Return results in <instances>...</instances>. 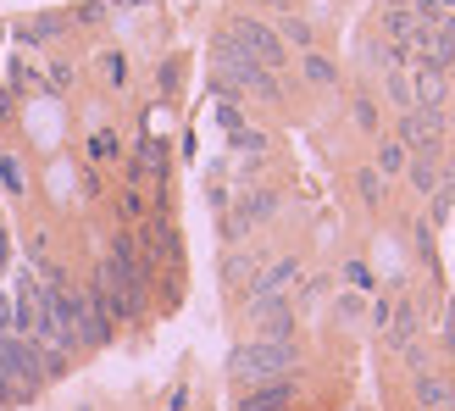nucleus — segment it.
I'll use <instances>...</instances> for the list:
<instances>
[{
	"label": "nucleus",
	"instance_id": "nucleus-4",
	"mask_svg": "<svg viewBox=\"0 0 455 411\" xmlns=\"http://www.w3.org/2000/svg\"><path fill=\"white\" fill-rule=\"evenodd\" d=\"M0 373H6L12 383H22V400H28L39 383H44V361H39V345L34 339H17L6 334L0 339Z\"/></svg>",
	"mask_w": 455,
	"mask_h": 411
},
{
	"label": "nucleus",
	"instance_id": "nucleus-38",
	"mask_svg": "<svg viewBox=\"0 0 455 411\" xmlns=\"http://www.w3.org/2000/svg\"><path fill=\"white\" fill-rule=\"evenodd\" d=\"M0 267H6V228H0Z\"/></svg>",
	"mask_w": 455,
	"mask_h": 411
},
{
	"label": "nucleus",
	"instance_id": "nucleus-13",
	"mask_svg": "<svg viewBox=\"0 0 455 411\" xmlns=\"http://www.w3.org/2000/svg\"><path fill=\"white\" fill-rule=\"evenodd\" d=\"M272 28H278V39L289 44V51H316V28H311V17H300V12H283L278 22H272Z\"/></svg>",
	"mask_w": 455,
	"mask_h": 411
},
{
	"label": "nucleus",
	"instance_id": "nucleus-6",
	"mask_svg": "<svg viewBox=\"0 0 455 411\" xmlns=\"http://www.w3.org/2000/svg\"><path fill=\"white\" fill-rule=\"evenodd\" d=\"M133 239H140V256L150 262V272L167 267V262L178 256V228H172V217H162V212L145 217L140 228H133Z\"/></svg>",
	"mask_w": 455,
	"mask_h": 411
},
{
	"label": "nucleus",
	"instance_id": "nucleus-33",
	"mask_svg": "<svg viewBox=\"0 0 455 411\" xmlns=\"http://www.w3.org/2000/svg\"><path fill=\"white\" fill-rule=\"evenodd\" d=\"M67 84H73V67H67V61H56V67H51V89H56V95H61Z\"/></svg>",
	"mask_w": 455,
	"mask_h": 411
},
{
	"label": "nucleus",
	"instance_id": "nucleus-9",
	"mask_svg": "<svg viewBox=\"0 0 455 411\" xmlns=\"http://www.w3.org/2000/svg\"><path fill=\"white\" fill-rule=\"evenodd\" d=\"M300 278V256H278L272 267H256L244 284V301H256V294H289V284Z\"/></svg>",
	"mask_w": 455,
	"mask_h": 411
},
{
	"label": "nucleus",
	"instance_id": "nucleus-25",
	"mask_svg": "<svg viewBox=\"0 0 455 411\" xmlns=\"http://www.w3.org/2000/svg\"><path fill=\"white\" fill-rule=\"evenodd\" d=\"M234 150H239V156H267V133L239 128V133H234Z\"/></svg>",
	"mask_w": 455,
	"mask_h": 411
},
{
	"label": "nucleus",
	"instance_id": "nucleus-21",
	"mask_svg": "<svg viewBox=\"0 0 455 411\" xmlns=\"http://www.w3.org/2000/svg\"><path fill=\"white\" fill-rule=\"evenodd\" d=\"M250 272H256V250H234V256L222 262V278L234 284V289H244V284H250Z\"/></svg>",
	"mask_w": 455,
	"mask_h": 411
},
{
	"label": "nucleus",
	"instance_id": "nucleus-34",
	"mask_svg": "<svg viewBox=\"0 0 455 411\" xmlns=\"http://www.w3.org/2000/svg\"><path fill=\"white\" fill-rule=\"evenodd\" d=\"M339 317H345V323H355V317H361V294H345V301H339Z\"/></svg>",
	"mask_w": 455,
	"mask_h": 411
},
{
	"label": "nucleus",
	"instance_id": "nucleus-2",
	"mask_svg": "<svg viewBox=\"0 0 455 411\" xmlns=\"http://www.w3.org/2000/svg\"><path fill=\"white\" fill-rule=\"evenodd\" d=\"M228 39H234L250 61H261V67H272V73H283L289 44L278 39V28H272L267 17H234V22H228Z\"/></svg>",
	"mask_w": 455,
	"mask_h": 411
},
{
	"label": "nucleus",
	"instance_id": "nucleus-42",
	"mask_svg": "<svg viewBox=\"0 0 455 411\" xmlns=\"http://www.w3.org/2000/svg\"><path fill=\"white\" fill-rule=\"evenodd\" d=\"M450 22H455V17H450Z\"/></svg>",
	"mask_w": 455,
	"mask_h": 411
},
{
	"label": "nucleus",
	"instance_id": "nucleus-32",
	"mask_svg": "<svg viewBox=\"0 0 455 411\" xmlns=\"http://www.w3.org/2000/svg\"><path fill=\"white\" fill-rule=\"evenodd\" d=\"M89 156H117V140H111V133H95V140H89Z\"/></svg>",
	"mask_w": 455,
	"mask_h": 411
},
{
	"label": "nucleus",
	"instance_id": "nucleus-26",
	"mask_svg": "<svg viewBox=\"0 0 455 411\" xmlns=\"http://www.w3.org/2000/svg\"><path fill=\"white\" fill-rule=\"evenodd\" d=\"M100 67H106V84H111V89H123V84H128V61H123L117 51H106Z\"/></svg>",
	"mask_w": 455,
	"mask_h": 411
},
{
	"label": "nucleus",
	"instance_id": "nucleus-18",
	"mask_svg": "<svg viewBox=\"0 0 455 411\" xmlns=\"http://www.w3.org/2000/svg\"><path fill=\"white\" fill-rule=\"evenodd\" d=\"M405 162H411V150H405L400 140H378V156H372V167H378L383 178H389V184H395V178H405Z\"/></svg>",
	"mask_w": 455,
	"mask_h": 411
},
{
	"label": "nucleus",
	"instance_id": "nucleus-27",
	"mask_svg": "<svg viewBox=\"0 0 455 411\" xmlns=\"http://www.w3.org/2000/svg\"><path fill=\"white\" fill-rule=\"evenodd\" d=\"M411 12H417V22H427V28H439V22L450 17V12L439 6V0H411Z\"/></svg>",
	"mask_w": 455,
	"mask_h": 411
},
{
	"label": "nucleus",
	"instance_id": "nucleus-11",
	"mask_svg": "<svg viewBox=\"0 0 455 411\" xmlns=\"http://www.w3.org/2000/svg\"><path fill=\"white\" fill-rule=\"evenodd\" d=\"M378 22H383V39H389V44H411V39H417V12H411V0H389Z\"/></svg>",
	"mask_w": 455,
	"mask_h": 411
},
{
	"label": "nucleus",
	"instance_id": "nucleus-41",
	"mask_svg": "<svg viewBox=\"0 0 455 411\" xmlns=\"http://www.w3.org/2000/svg\"><path fill=\"white\" fill-rule=\"evenodd\" d=\"M417 411H422V406H417Z\"/></svg>",
	"mask_w": 455,
	"mask_h": 411
},
{
	"label": "nucleus",
	"instance_id": "nucleus-40",
	"mask_svg": "<svg viewBox=\"0 0 455 411\" xmlns=\"http://www.w3.org/2000/svg\"><path fill=\"white\" fill-rule=\"evenodd\" d=\"M439 6H444V12H450V17H455V0H439Z\"/></svg>",
	"mask_w": 455,
	"mask_h": 411
},
{
	"label": "nucleus",
	"instance_id": "nucleus-39",
	"mask_svg": "<svg viewBox=\"0 0 455 411\" xmlns=\"http://www.w3.org/2000/svg\"><path fill=\"white\" fill-rule=\"evenodd\" d=\"M444 78H450V89H455V61H450V67H444Z\"/></svg>",
	"mask_w": 455,
	"mask_h": 411
},
{
	"label": "nucleus",
	"instance_id": "nucleus-31",
	"mask_svg": "<svg viewBox=\"0 0 455 411\" xmlns=\"http://www.w3.org/2000/svg\"><path fill=\"white\" fill-rule=\"evenodd\" d=\"M100 17H106V0H89V6H78V22H89V28H95Z\"/></svg>",
	"mask_w": 455,
	"mask_h": 411
},
{
	"label": "nucleus",
	"instance_id": "nucleus-37",
	"mask_svg": "<svg viewBox=\"0 0 455 411\" xmlns=\"http://www.w3.org/2000/svg\"><path fill=\"white\" fill-rule=\"evenodd\" d=\"M12 334V301H0V339Z\"/></svg>",
	"mask_w": 455,
	"mask_h": 411
},
{
	"label": "nucleus",
	"instance_id": "nucleus-16",
	"mask_svg": "<svg viewBox=\"0 0 455 411\" xmlns=\"http://www.w3.org/2000/svg\"><path fill=\"white\" fill-rule=\"evenodd\" d=\"M383 101H389L395 111H411L417 95H411V67H389L383 73Z\"/></svg>",
	"mask_w": 455,
	"mask_h": 411
},
{
	"label": "nucleus",
	"instance_id": "nucleus-36",
	"mask_svg": "<svg viewBox=\"0 0 455 411\" xmlns=\"http://www.w3.org/2000/svg\"><path fill=\"white\" fill-rule=\"evenodd\" d=\"M167 411H189V390H172V400H167Z\"/></svg>",
	"mask_w": 455,
	"mask_h": 411
},
{
	"label": "nucleus",
	"instance_id": "nucleus-19",
	"mask_svg": "<svg viewBox=\"0 0 455 411\" xmlns=\"http://www.w3.org/2000/svg\"><path fill=\"white\" fill-rule=\"evenodd\" d=\"M355 189H361V200H367L372 212H378V206H389V178H383L378 167H355Z\"/></svg>",
	"mask_w": 455,
	"mask_h": 411
},
{
	"label": "nucleus",
	"instance_id": "nucleus-10",
	"mask_svg": "<svg viewBox=\"0 0 455 411\" xmlns=\"http://www.w3.org/2000/svg\"><path fill=\"white\" fill-rule=\"evenodd\" d=\"M411 395H417L422 411H450V406H455V390H450L434 367H427V373H411Z\"/></svg>",
	"mask_w": 455,
	"mask_h": 411
},
{
	"label": "nucleus",
	"instance_id": "nucleus-22",
	"mask_svg": "<svg viewBox=\"0 0 455 411\" xmlns=\"http://www.w3.org/2000/svg\"><path fill=\"white\" fill-rule=\"evenodd\" d=\"M117 222H123V228H140V222H145V195L133 189V184L117 195Z\"/></svg>",
	"mask_w": 455,
	"mask_h": 411
},
{
	"label": "nucleus",
	"instance_id": "nucleus-7",
	"mask_svg": "<svg viewBox=\"0 0 455 411\" xmlns=\"http://www.w3.org/2000/svg\"><path fill=\"white\" fill-rule=\"evenodd\" d=\"M294 395H300V383H294V378H267V383L239 390V406L234 411H289Z\"/></svg>",
	"mask_w": 455,
	"mask_h": 411
},
{
	"label": "nucleus",
	"instance_id": "nucleus-3",
	"mask_svg": "<svg viewBox=\"0 0 455 411\" xmlns=\"http://www.w3.org/2000/svg\"><path fill=\"white\" fill-rule=\"evenodd\" d=\"M444 111H422V106H411V111H395V140L411 150V156H444Z\"/></svg>",
	"mask_w": 455,
	"mask_h": 411
},
{
	"label": "nucleus",
	"instance_id": "nucleus-35",
	"mask_svg": "<svg viewBox=\"0 0 455 411\" xmlns=\"http://www.w3.org/2000/svg\"><path fill=\"white\" fill-rule=\"evenodd\" d=\"M250 6H261V12H278V17H283V12L294 6V0H250Z\"/></svg>",
	"mask_w": 455,
	"mask_h": 411
},
{
	"label": "nucleus",
	"instance_id": "nucleus-8",
	"mask_svg": "<svg viewBox=\"0 0 455 411\" xmlns=\"http://www.w3.org/2000/svg\"><path fill=\"white\" fill-rule=\"evenodd\" d=\"M411 95H417L422 111H444L455 89H450V78H444V67H434V61L417 56V67H411Z\"/></svg>",
	"mask_w": 455,
	"mask_h": 411
},
{
	"label": "nucleus",
	"instance_id": "nucleus-12",
	"mask_svg": "<svg viewBox=\"0 0 455 411\" xmlns=\"http://www.w3.org/2000/svg\"><path fill=\"white\" fill-rule=\"evenodd\" d=\"M383 328H389V345H395V351L417 345V301H411V294H400V301H395V317H389Z\"/></svg>",
	"mask_w": 455,
	"mask_h": 411
},
{
	"label": "nucleus",
	"instance_id": "nucleus-28",
	"mask_svg": "<svg viewBox=\"0 0 455 411\" xmlns=\"http://www.w3.org/2000/svg\"><path fill=\"white\" fill-rule=\"evenodd\" d=\"M217 123H222L228 133H239V128H244V117H239V106H234V101H217Z\"/></svg>",
	"mask_w": 455,
	"mask_h": 411
},
{
	"label": "nucleus",
	"instance_id": "nucleus-23",
	"mask_svg": "<svg viewBox=\"0 0 455 411\" xmlns=\"http://www.w3.org/2000/svg\"><path fill=\"white\" fill-rule=\"evenodd\" d=\"M61 22H67V17L44 12V17H34V22H22V39H28V44H39V39H56V34H61Z\"/></svg>",
	"mask_w": 455,
	"mask_h": 411
},
{
	"label": "nucleus",
	"instance_id": "nucleus-5",
	"mask_svg": "<svg viewBox=\"0 0 455 411\" xmlns=\"http://www.w3.org/2000/svg\"><path fill=\"white\" fill-rule=\"evenodd\" d=\"M244 311L261 339H294V328H300V311L289 294H256V301H244Z\"/></svg>",
	"mask_w": 455,
	"mask_h": 411
},
{
	"label": "nucleus",
	"instance_id": "nucleus-15",
	"mask_svg": "<svg viewBox=\"0 0 455 411\" xmlns=\"http://www.w3.org/2000/svg\"><path fill=\"white\" fill-rule=\"evenodd\" d=\"M300 78H306L311 89H333V84H339V61L323 56V51H300Z\"/></svg>",
	"mask_w": 455,
	"mask_h": 411
},
{
	"label": "nucleus",
	"instance_id": "nucleus-30",
	"mask_svg": "<svg viewBox=\"0 0 455 411\" xmlns=\"http://www.w3.org/2000/svg\"><path fill=\"white\" fill-rule=\"evenodd\" d=\"M345 278H350L355 289H372V272H367V262H350V267H345Z\"/></svg>",
	"mask_w": 455,
	"mask_h": 411
},
{
	"label": "nucleus",
	"instance_id": "nucleus-14",
	"mask_svg": "<svg viewBox=\"0 0 455 411\" xmlns=\"http://www.w3.org/2000/svg\"><path fill=\"white\" fill-rule=\"evenodd\" d=\"M239 217H244V228L272 222V217H278V195H272V189H244L239 195Z\"/></svg>",
	"mask_w": 455,
	"mask_h": 411
},
{
	"label": "nucleus",
	"instance_id": "nucleus-17",
	"mask_svg": "<svg viewBox=\"0 0 455 411\" xmlns=\"http://www.w3.org/2000/svg\"><path fill=\"white\" fill-rule=\"evenodd\" d=\"M405 184L427 200V195L439 189V156H411V162H405Z\"/></svg>",
	"mask_w": 455,
	"mask_h": 411
},
{
	"label": "nucleus",
	"instance_id": "nucleus-20",
	"mask_svg": "<svg viewBox=\"0 0 455 411\" xmlns=\"http://www.w3.org/2000/svg\"><path fill=\"white\" fill-rule=\"evenodd\" d=\"M350 123H355L361 133H378V128H383V111H378V101L367 95V89H355V95H350Z\"/></svg>",
	"mask_w": 455,
	"mask_h": 411
},
{
	"label": "nucleus",
	"instance_id": "nucleus-29",
	"mask_svg": "<svg viewBox=\"0 0 455 411\" xmlns=\"http://www.w3.org/2000/svg\"><path fill=\"white\" fill-rule=\"evenodd\" d=\"M0 178H6L12 195H22V167H17V156H0Z\"/></svg>",
	"mask_w": 455,
	"mask_h": 411
},
{
	"label": "nucleus",
	"instance_id": "nucleus-1",
	"mask_svg": "<svg viewBox=\"0 0 455 411\" xmlns=\"http://www.w3.org/2000/svg\"><path fill=\"white\" fill-rule=\"evenodd\" d=\"M300 345L294 339H244V345L228 351V378L239 383V390H250V383H267V378H294L300 373Z\"/></svg>",
	"mask_w": 455,
	"mask_h": 411
},
{
	"label": "nucleus",
	"instance_id": "nucleus-24",
	"mask_svg": "<svg viewBox=\"0 0 455 411\" xmlns=\"http://www.w3.org/2000/svg\"><path fill=\"white\" fill-rule=\"evenodd\" d=\"M323 294H328V278H306L289 301H294V311H316V306H323Z\"/></svg>",
	"mask_w": 455,
	"mask_h": 411
}]
</instances>
